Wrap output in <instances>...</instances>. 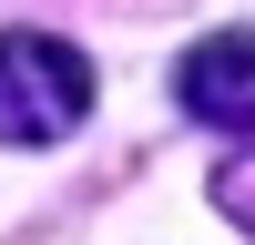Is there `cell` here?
Wrapping results in <instances>:
<instances>
[{"mask_svg": "<svg viewBox=\"0 0 255 245\" xmlns=\"http://www.w3.org/2000/svg\"><path fill=\"white\" fill-rule=\"evenodd\" d=\"M92 113V61L51 31H0V143L41 153Z\"/></svg>", "mask_w": 255, "mask_h": 245, "instance_id": "cell-1", "label": "cell"}, {"mask_svg": "<svg viewBox=\"0 0 255 245\" xmlns=\"http://www.w3.org/2000/svg\"><path fill=\"white\" fill-rule=\"evenodd\" d=\"M174 92H184V113H194V122L255 143V31L194 41V51H184V72H174Z\"/></svg>", "mask_w": 255, "mask_h": 245, "instance_id": "cell-2", "label": "cell"}, {"mask_svg": "<svg viewBox=\"0 0 255 245\" xmlns=\"http://www.w3.org/2000/svg\"><path fill=\"white\" fill-rule=\"evenodd\" d=\"M215 204L255 235V153H225V163H215Z\"/></svg>", "mask_w": 255, "mask_h": 245, "instance_id": "cell-3", "label": "cell"}]
</instances>
